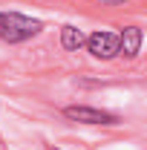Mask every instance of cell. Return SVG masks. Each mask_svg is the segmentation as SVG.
<instances>
[{
	"label": "cell",
	"mask_w": 147,
	"mask_h": 150,
	"mask_svg": "<svg viewBox=\"0 0 147 150\" xmlns=\"http://www.w3.org/2000/svg\"><path fill=\"white\" fill-rule=\"evenodd\" d=\"M43 29V23L37 18L20 15V12H0V40L3 43H23L29 38H35Z\"/></svg>",
	"instance_id": "obj_1"
},
{
	"label": "cell",
	"mask_w": 147,
	"mask_h": 150,
	"mask_svg": "<svg viewBox=\"0 0 147 150\" xmlns=\"http://www.w3.org/2000/svg\"><path fill=\"white\" fill-rule=\"evenodd\" d=\"M64 115L72 118L78 124H104V127H112L118 124V115L107 110H98V107H90V104H72V107H64Z\"/></svg>",
	"instance_id": "obj_2"
},
{
	"label": "cell",
	"mask_w": 147,
	"mask_h": 150,
	"mask_svg": "<svg viewBox=\"0 0 147 150\" xmlns=\"http://www.w3.org/2000/svg\"><path fill=\"white\" fill-rule=\"evenodd\" d=\"M87 49H90L92 58H98V61H112V58L118 55V35L110 32V29H95L92 35H87V43H84Z\"/></svg>",
	"instance_id": "obj_3"
},
{
	"label": "cell",
	"mask_w": 147,
	"mask_h": 150,
	"mask_svg": "<svg viewBox=\"0 0 147 150\" xmlns=\"http://www.w3.org/2000/svg\"><path fill=\"white\" fill-rule=\"evenodd\" d=\"M141 40H144V35H141L139 26H124L118 32V55H124L127 61H133V58L141 52Z\"/></svg>",
	"instance_id": "obj_4"
},
{
	"label": "cell",
	"mask_w": 147,
	"mask_h": 150,
	"mask_svg": "<svg viewBox=\"0 0 147 150\" xmlns=\"http://www.w3.org/2000/svg\"><path fill=\"white\" fill-rule=\"evenodd\" d=\"M84 43H87L84 29H78V26H72V23L61 26V46H64L66 52H78V49H84Z\"/></svg>",
	"instance_id": "obj_5"
},
{
	"label": "cell",
	"mask_w": 147,
	"mask_h": 150,
	"mask_svg": "<svg viewBox=\"0 0 147 150\" xmlns=\"http://www.w3.org/2000/svg\"><path fill=\"white\" fill-rule=\"evenodd\" d=\"M46 150H61V147H55V144H46Z\"/></svg>",
	"instance_id": "obj_6"
}]
</instances>
